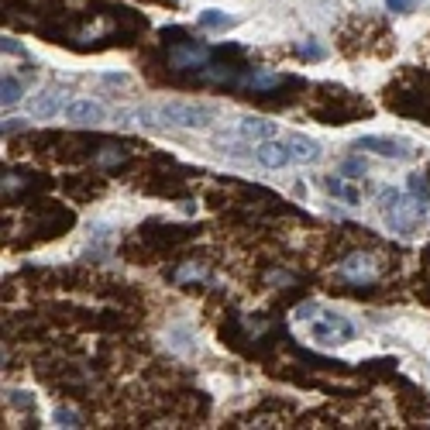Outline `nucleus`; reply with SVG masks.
I'll return each mask as SVG.
<instances>
[{
	"label": "nucleus",
	"instance_id": "f257e3e1",
	"mask_svg": "<svg viewBox=\"0 0 430 430\" xmlns=\"http://www.w3.org/2000/svg\"><path fill=\"white\" fill-rule=\"evenodd\" d=\"M152 114L169 128H207L210 124V107L190 103V100H162Z\"/></svg>",
	"mask_w": 430,
	"mask_h": 430
},
{
	"label": "nucleus",
	"instance_id": "f03ea898",
	"mask_svg": "<svg viewBox=\"0 0 430 430\" xmlns=\"http://www.w3.org/2000/svg\"><path fill=\"white\" fill-rule=\"evenodd\" d=\"M310 334L317 344H324V348H337V344H348L354 337V324L348 317H341V313H317L310 320Z\"/></svg>",
	"mask_w": 430,
	"mask_h": 430
},
{
	"label": "nucleus",
	"instance_id": "7ed1b4c3",
	"mask_svg": "<svg viewBox=\"0 0 430 430\" xmlns=\"http://www.w3.org/2000/svg\"><path fill=\"white\" fill-rule=\"evenodd\" d=\"M337 275L352 286H369L379 279V258L375 255H365V252H354L348 255L341 265H337Z\"/></svg>",
	"mask_w": 430,
	"mask_h": 430
},
{
	"label": "nucleus",
	"instance_id": "20e7f679",
	"mask_svg": "<svg viewBox=\"0 0 430 430\" xmlns=\"http://www.w3.org/2000/svg\"><path fill=\"white\" fill-rule=\"evenodd\" d=\"M354 148H358V152H375V155H382V158H403V162L416 155V148H413L410 141L386 138V135H362L354 141Z\"/></svg>",
	"mask_w": 430,
	"mask_h": 430
},
{
	"label": "nucleus",
	"instance_id": "39448f33",
	"mask_svg": "<svg viewBox=\"0 0 430 430\" xmlns=\"http://www.w3.org/2000/svg\"><path fill=\"white\" fill-rule=\"evenodd\" d=\"M255 158L265 165V169H282L286 162H290V145L286 141H275V138H269V141H262L258 148H255Z\"/></svg>",
	"mask_w": 430,
	"mask_h": 430
},
{
	"label": "nucleus",
	"instance_id": "423d86ee",
	"mask_svg": "<svg viewBox=\"0 0 430 430\" xmlns=\"http://www.w3.org/2000/svg\"><path fill=\"white\" fill-rule=\"evenodd\" d=\"M66 118L73 121V124H100L103 121V107H100L97 100H73L66 107Z\"/></svg>",
	"mask_w": 430,
	"mask_h": 430
},
{
	"label": "nucleus",
	"instance_id": "0eeeda50",
	"mask_svg": "<svg viewBox=\"0 0 430 430\" xmlns=\"http://www.w3.org/2000/svg\"><path fill=\"white\" fill-rule=\"evenodd\" d=\"M286 145H290V155H293L296 162H320V155H324V148L307 135H290Z\"/></svg>",
	"mask_w": 430,
	"mask_h": 430
},
{
	"label": "nucleus",
	"instance_id": "6e6552de",
	"mask_svg": "<svg viewBox=\"0 0 430 430\" xmlns=\"http://www.w3.org/2000/svg\"><path fill=\"white\" fill-rule=\"evenodd\" d=\"M237 131H241V138H252V141H269V138L279 135V128L265 118H241Z\"/></svg>",
	"mask_w": 430,
	"mask_h": 430
},
{
	"label": "nucleus",
	"instance_id": "1a4fd4ad",
	"mask_svg": "<svg viewBox=\"0 0 430 430\" xmlns=\"http://www.w3.org/2000/svg\"><path fill=\"white\" fill-rule=\"evenodd\" d=\"M59 107H62V93H59V90H45V93H39V97L28 103L31 118H39V121H41V118H52Z\"/></svg>",
	"mask_w": 430,
	"mask_h": 430
},
{
	"label": "nucleus",
	"instance_id": "9d476101",
	"mask_svg": "<svg viewBox=\"0 0 430 430\" xmlns=\"http://www.w3.org/2000/svg\"><path fill=\"white\" fill-rule=\"evenodd\" d=\"M169 62H173L176 69H196V66H207V48H200V45H190V48H173Z\"/></svg>",
	"mask_w": 430,
	"mask_h": 430
},
{
	"label": "nucleus",
	"instance_id": "9b49d317",
	"mask_svg": "<svg viewBox=\"0 0 430 430\" xmlns=\"http://www.w3.org/2000/svg\"><path fill=\"white\" fill-rule=\"evenodd\" d=\"M0 100H4V107H14L21 100V83L14 76H4V83H0Z\"/></svg>",
	"mask_w": 430,
	"mask_h": 430
},
{
	"label": "nucleus",
	"instance_id": "f8f14e48",
	"mask_svg": "<svg viewBox=\"0 0 430 430\" xmlns=\"http://www.w3.org/2000/svg\"><path fill=\"white\" fill-rule=\"evenodd\" d=\"M327 190H331L334 196H344L348 203H362V193H358L354 186H348V183H341V179H327Z\"/></svg>",
	"mask_w": 430,
	"mask_h": 430
},
{
	"label": "nucleus",
	"instance_id": "ddd939ff",
	"mask_svg": "<svg viewBox=\"0 0 430 430\" xmlns=\"http://www.w3.org/2000/svg\"><path fill=\"white\" fill-rule=\"evenodd\" d=\"M196 21H200V28H231V24H235L231 18H224L220 11H200Z\"/></svg>",
	"mask_w": 430,
	"mask_h": 430
},
{
	"label": "nucleus",
	"instance_id": "4468645a",
	"mask_svg": "<svg viewBox=\"0 0 430 430\" xmlns=\"http://www.w3.org/2000/svg\"><path fill=\"white\" fill-rule=\"evenodd\" d=\"M410 193L420 200V203H427L430 200V183L424 176H410Z\"/></svg>",
	"mask_w": 430,
	"mask_h": 430
},
{
	"label": "nucleus",
	"instance_id": "2eb2a0df",
	"mask_svg": "<svg viewBox=\"0 0 430 430\" xmlns=\"http://www.w3.org/2000/svg\"><path fill=\"white\" fill-rule=\"evenodd\" d=\"M56 420H59L62 427H79V416H76V413H73V410H62V406L56 410Z\"/></svg>",
	"mask_w": 430,
	"mask_h": 430
},
{
	"label": "nucleus",
	"instance_id": "dca6fc26",
	"mask_svg": "<svg viewBox=\"0 0 430 430\" xmlns=\"http://www.w3.org/2000/svg\"><path fill=\"white\" fill-rule=\"evenodd\" d=\"M0 48H4L7 56H24V45L14 41V39H4V41H0Z\"/></svg>",
	"mask_w": 430,
	"mask_h": 430
},
{
	"label": "nucleus",
	"instance_id": "f3484780",
	"mask_svg": "<svg viewBox=\"0 0 430 430\" xmlns=\"http://www.w3.org/2000/svg\"><path fill=\"white\" fill-rule=\"evenodd\" d=\"M313 317H317V307H313V303H300V307H296V320H313Z\"/></svg>",
	"mask_w": 430,
	"mask_h": 430
},
{
	"label": "nucleus",
	"instance_id": "a211bd4d",
	"mask_svg": "<svg viewBox=\"0 0 430 430\" xmlns=\"http://www.w3.org/2000/svg\"><path fill=\"white\" fill-rule=\"evenodd\" d=\"M386 4H389V11H399V14L410 11V0H386Z\"/></svg>",
	"mask_w": 430,
	"mask_h": 430
},
{
	"label": "nucleus",
	"instance_id": "6ab92c4d",
	"mask_svg": "<svg viewBox=\"0 0 430 430\" xmlns=\"http://www.w3.org/2000/svg\"><path fill=\"white\" fill-rule=\"evenodd\" d=\"M14 403H18V406H31V399H28V392H14Z\"/></svg>",
	"mask_w": 430,
	"mask_h": 430
}]
</instances>
